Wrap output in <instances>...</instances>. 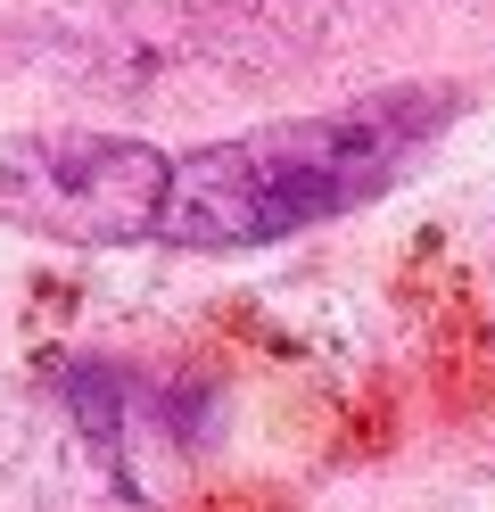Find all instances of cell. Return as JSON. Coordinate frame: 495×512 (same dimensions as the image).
<instances>
[{"mask_svg": "<svg viewBox=\"0 0 495 512\" xmlns=\"http://www.w3.org/2000/svg\"><path fill=\"white\" fill-rule=\"evenodd\" d=\"M174 157L132 133H25L0 141V223H25L66 248L157 240Z\"/></svg>", "mask_w": 495, "mask_h": 512, "instance_id": "7a4b0ae2", "label": "cell"}, {"mask_svg": "<svg viewBox=\"0 0 495 512\" xmlns=\"http://www.w3.org/2000/svg\"><path fill=\"white\" fill-rule=\"evenodd\" d=\"M454 116H462L454 83H388L339 108L273 116L231 141H207L174 157L157 240L198 248V256H240V248L297 240L314 223H339L355 207L388 199Z\"/></svg>", "mask_w": 495, "mask_h": 512, "instance_id": "6da1fadb", "label": "cell"}]
</instances>
